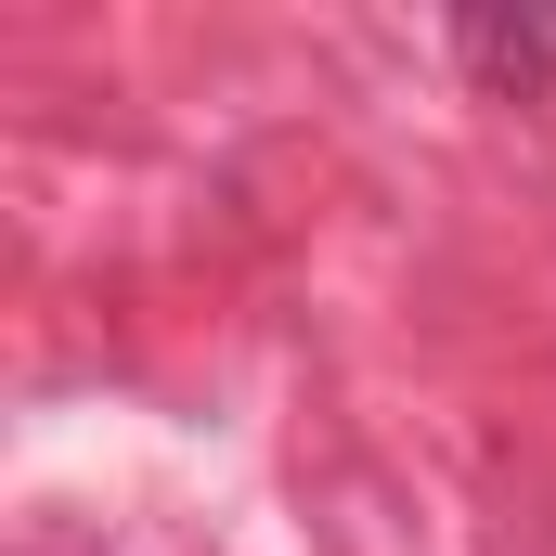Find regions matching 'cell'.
Wrapping results in <instances>:
<instances>
[{"mask_svg":"<svg viewBox=\"0 0 556 556\" xmlns=\"http://www.w3.org/2000/svg\"><path fill=\"white\" fill-rule=\"evenodd\" d=\"M453 52H466L492 91H544V78H556V26H492V13H466Z\"/></svg>","mask_w":556,"mask_h":556,"instance_id":"1","label":"cell"}]
</instances>
